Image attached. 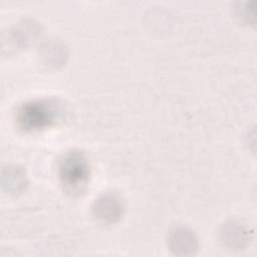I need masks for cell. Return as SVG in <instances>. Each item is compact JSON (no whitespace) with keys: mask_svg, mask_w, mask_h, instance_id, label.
Listing matches in <instances>:
<instances>
[{"mask_svg":"<svg viewBox=\"0 0 257 257\" xmlns=\"http://www.w3.org/2000/svg\"><path fill=\"white\" fill-rule=\"evenodd\" d=\"M170 243H171L172 249L176 250L177 253L179 251H183V253L185 254L189 250L192 251L196 249L197 240L194 234L192 233V231L182 227V228H176L172 232Z\"/></svg>","mask_w":257,"mask_h":257,"instance_id":"4","label":"cell"},{"mask_svg":"<svg viewBox=\"0 0 257 257\" xmlns=\"http://www.w3.org/2000/svg\"><path fill=\"white\" fill-rule=\"evenodd\" d=\"M58 177L68 194H81L90 178V167L86 156L79 150L67 152L59 161Z\"/></svg>","mask_w":257,"mask_h":257,"instance_id":"2","label":"cell"},{"mask_svg":"<svg viewBox=\"0 0 257 257\" xmlns=\"http://www.w3.org/2000/svg\"><path fill=\"white\" fill-rule=\"evenodd\" d=\"M92 210L94 216L100 222L111 224L122 216L123 203L117 195L106 193L95 200Z\"/></svg>","mask_w":257,"mask_h":257,"instance_id":"3","label":"cell"},{"mask_svg":"<svg viewBox=\"0 0 257 257\" xmlns=\"http://www.w3.org/2000/svg\"><path fill=\"white\" fill-rule=\"evenodd\" d=\"M61 103L52 98H36L22 103L16 110L15 120L24 132H38L54 125L62 116Z\"/></svg>","mask_w":257,"mask_h":257,"instance_id":"1","label":"cell"}]
</instances>
